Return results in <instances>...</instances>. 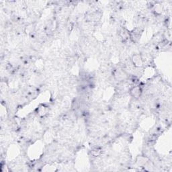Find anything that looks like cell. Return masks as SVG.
Wrapping results in <instances>:
<instances>
[{
  "label": "cell",
  "instance_id": "cell-1",
  "mask_svg": "<svg viewBox=\"0 0 172 172\" xmlns=\"http://www.w3.org/2000/svg\"><path fill=\"white\" fill-rule=\"evenodd\" d=\"M141 93H142V91L141 87H137V86L134 87L133 88H132L131 90H130V93H131V95L135 98H139V97L141 96Z\"/></svg>",
  "mask_w": 172,
  "mask_h": 172
}]
</instances>
